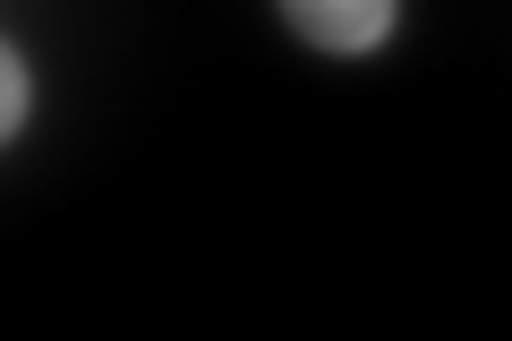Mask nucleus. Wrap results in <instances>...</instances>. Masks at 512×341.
I'll use <instances>...</instances> for the list:
<instances>
[{
    "label": "nucleus",
    "mask_w": 512,
    "mask_h": 341,
    "mask_svg": "<svg viewBox=\"0 0 512 341\" xmlns=\"http://www.w3.org/2000/svg\"><path fill=\"white\" fill-rule=\"evenodd\" d=\"M282 18H291L316 52L359 60V52H376V43L402 26V0H282Z\"/></svg>",
    "instance_id": "nucleus-1"
},
{
    "label": "nucleus",
    "mask_w": 512,
    "mask_h": 341,
    "mask_svg": "<svg viewBox=\"0 0 512 341\" xmlns=\"http://www.w3.org/2000/svg\"><path fill=\"white\" fill-rule=\"evenodd\" d=\"M18 128H26V60L0 43V145L18 137Z\"/></svg>",
    "instance_id": "nucleus-2"
}]
</instances>
